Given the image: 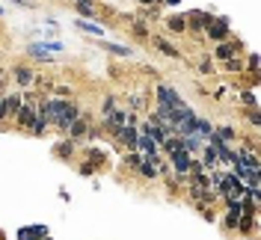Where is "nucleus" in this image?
Segmentation results:
<instances>
[{
    "instance_id": "nucleus-1",
    "label": "nucleus",
    "mask_w": 261,
    "mask_h": 240,
    "mask_svg": "<svg viewBox=\"0 0 261 240\" xmlns=\"http://www.w3.org/2000/svg\"><path fill=\"white\" fill-rule=\"evenodd\" d=\"M193 157H196V154H190V151H184V148L169 151V169H172L175 175H190V169H193Z\"/></svg>"
},
{
    "instance_id": "nucleus-2",
    "label": "nucleus",
    "mask_w": 261,
    "mask_h": 240,
    "mask_svg": "<svg viewBox=\"0 0 261 240\" xmlns=\"http://www.w3.org/2000/svg\"><path fill=\"white\" fill-rule=\"evenodd\" d=\"M229 27H232L229 18H211L208 27H205L202 33H205L211 42H226V39H229Z\"/></svg>"
},
{
    "instance_id": "nucleus-3",
    "label": "nucleus",
    "mask_w": 261,
    "mask_h": 240,
    "mask_svg": "<svg viewBox=\"0 0 261 240\" xmlns=\"http://www.w3.org/2000/svg\"><path fill=\"white\" fill-rule=\"evenodd\" d=\"M155 92H157V104H163V107H181V104H187V101H184L172 86H166V83H157Z\"/></svg>"
},
{
    "instance_id": "nucleus-4",
    "label": "nucleus",
    "mask_w": 261,
    "mask_h": 240,
    "mask_svg": "<svg viewBox=\"0 0 261 240\" xmlns=\"http://www.w3.org/2000/svg\"><path fill=\"white\" fill-rule=\"evenodd\" d=\"M214 15L211 12H202V9H190L187 15H184V21H187V27L193 30V33H202L205 27H208V21H211Z\"/></svg>"
},
{
    "instance_id": "nucleus-5",
    "label": "nucleus",
    "mask_w": 261,
    "mask_h": 240,
    "mask_svg": "<svg viewBox=\"0 0 261 240\" xmlns=\"http://www.w3.org/2000/svg\"><path fill=\"white\" fill-rule=\"evenodd\" d=\"M113 137H116V145H119V148H128V151L137 148V128H134V125H125V128L116 131Z\"/></svg>"
},
{
    "instance_id": "nucleus-6",
    "label": "nucleus",
    "mask_w": 261,
    "mask_h": 240,
    "mask_svg": "<svg viewBox=\"0 0 261 240\" xmlns=\"http://www.w3.org/2000/svg\"><path fill=\"white\" fill-rule=\"evenodd\" d=\"M134 151H140V154H146V157H160L157 154V143L149 137V134H143V131H137V148Z\"/></svg>"
},
{
    "instance_id": "nucleus-7",
    "label": "nucleus",
    "mask_w": 261,
    "mask_h": 240,
    "mask_svg": "<svg viewBox=\"0 0 261 240\" xmlns=\"http://www.w3.org/2000/svg\"><path fill=\"white\" fill-rule=\"evenodd\" d=\"M45 235H51L48 226H24V229H18V240H42Z\"/></svg>"
},
{
    "instance_id": "nucleus-8",
    "label": "nucleus",
    "mask_w": 261,
    "mask_h": 240,
    "mask_svg": "<svg viewBox=\"0 0 261 240\" xmlns=\"http://www.w3.org/2000/svg\"><path fill=\"white\" fill-rule=\"evenodd\" d=\"M152 45H155V48H157V50H160L163 56H172V59H178V56H181V50H178V48H175L172 42L160 39V36H155V39H152Z\"/></svg>"
},
{
    "instance_id": "nucleus-9",
    "label": "nucleus",
    "mask_w": 261,
    "mask_h": 240,
    "mask_svg": "<svg viewBox=\"0 0 261 240\" xmlns=\"http://www.w3.org/2000/svg\"><path fill=\"white\" fill-rule=\"evenodd\" d=\"M74 148H77L74 140H59V143L53 145V154L62 157V160H71V157H74Z\"/></svg>"
},
{
    "instance_id": "nucleus-10",
    "label": "nucleus",
    "mask_w": 261,
    "mask_h": 240,
    "mask_svg": "<svg viewBox=\"0 0 261 240\" xmlns=\"http://www.w3.org/2000/svg\"><path fill=\"white\" fill-rule=\"evenodd\" d=\"M199 151H202V166H205V172L220 166V163H217V151H214V145H211V143H205Z\"/></svg>"
},
{
    "instance_id": "nucleus-11",
    "label": "nucleus",
    "mask_w": 261,
    "mask_h": 240,
    "mask_svg": "<svg viewBox=\"0 0 261 240\" xmlns=\"http://www.w3.org/2000/svg\"><path fill=\"white\" fill-rule=\"evenodd\" d=\"M33 80H36V71L33 68H27V65H18L15 68V83L18 86H30Z\"/></svg>"
},
{
    "instance_id": "nucleus-12",
    "label": "nucleus",
    "mask_w": 261,
    "mask_h": 240,
    "mask_svg": "<svg viewBox=\"0 0 261 240\" xmlns=\"http://www.w3.org/2000/svg\"><path fill=\"white\" fill-rule=\"evenodd\" d=\"M74 27H77V30H83V33H92V36H98V39L104 36V27H101V24H92V21H86V18H77V21H74Z\"/></svg>"
},
{
    "instance_id": "nucleus-13",
    "label": "nucleus",
    "mask_w": 261,
    "mask_h": 240,
    "mask_svg": "<svg viewBox=\"0 0 261 240\" xmlns=\"http://www.w3.org/2000/svg\"><path fill=\"white\" fill-rule=\"evenodd\" d=\"M21 101H24V92H18V95H6V119H15Z\"/></svg>"
},
{
    "instance_id": "nucleus-14",
    "label": "nucleus",
    "mask_w": 261,
    "mask_h": 240,
    "mask_svg": "<svg viewBox=\"0 0 261 240\" xmlns=\"http://www.w3.org/2000/svg\"><path fill=\"white\" fill-rule=\"evenodd\" d=\"M86 131H89V122H86V119H83V116H80V119H77V122H74V125H71V128H68V131H65V134H71V140H74V143H77V140H80V137H83V134H86Z\"/></svg>"
},
{
    "instance_id": "nucleus-15",
    "label": "nucleus",
    "mask_w": 261,
    "mask_h": 240,
    "mask_svg": "<svg viewBox=\"0 0 261 240\" xmlns=\"http://www.w3.org/2000/svg\"><path fill=\"white\" fill-rule=\"evenodd\" d=\"M166 30H169V33H184V30H187L184 15H172V18H166Z\"/></svg>"
},
{
    "instance_id": "nucleus-16",
    "label": "nucleus",
    "mask_w": 261,
    "mask_h": 240,
    "mask_svg": "<svg viewBox=\"0 0 261 240\" xmlns=\"http://www.w3.org/2000/svg\"><path fill=\"white\" fill-rule=\"evenodd\" d=\"M74 6H77V12L86 18V15H98V6H95V0H74Z\"/></svg>"
},
{
    "instance_id": "nucleus-17",
    "label": "nucleus",
    "mask_w": 261,
    "mask_h": 240,
    "mask_svg": "<svg viewBox=\"0 0 261 240\" xmlns=\"http://www.w3.org/2000/svg\"><path fill=\"white\" fill-rule=\"evenodd\" d=\"M220 140H226V143H235L238 140V134H235V128H229V125H217V131H214Z\"/></svg>"
},
{
    "instance_id": "nucleus-18",
    "label": "nucleus",
    "mask_w": 261,
    "mask_h": 240,
    "mask_svg": "<svg viewBox=\"0 0 261 240\" xmlns=\"http://www.w3.org/2000/svg\"><path fill=\"white\" fill-rule=\"evenodd\" d=\"M241 101H244L247 107H259V92H256V89H250V92H241Z\"/></svg>"
},
{
    "instance_id": "nucleus-19",
    "label": "nucleus",
    "mask_w": 261,
    "mask_h": 240,
    "mask_svg": "<svg viewBox=\"0 0 261 240\" xmlns=\"http://www.w3.org/2000/svg\"><path fill=\"white\" fill-rule=\"evenodd\" d=\"M86 157H89V163H104V151L101 148H86Z\"/></svg>"
},
{
    "instance_id": "nucleus-20",
    "label": "nucleus",
    "mask_w": 261,
    "mask_h": 240,
    "mask_svg": "<svg viewBox=\"0 0 261 240\" xmlns=\"http://www.w3.org/2000/svg\"><path fill=\"white\" fill-rule=\"evenodd\" d=\"M101 48H107L110 53H122V56H131V53H134V50L125 48V45H101Z\"/></svg>"
},
{
    "instance_id": "nucleus-21",
    "label": "nucleus",
    "mask_w": 261,
    "mask_h": 240,
    "mask_svg": "<svg viewBox=\"0 0 261 240\" xmlns=\"http://www.w3.org/2000/svg\"><path fill=\"white\" fill-rule=\"evenodd\" d=\"M140 160H143V154H140V151H131V154L125 157V166H128V169H137Z\"/></svg>"
},
{
    "instance_id": "nucleus-22",
    "label": "nucleus",
    "mask_w": 261,
    "mask_h": 240,
    "mask_svg": "<svg viewBox=\"0 0 261 240\" xmlns=\"http://www.w3.org/2000/svg\"><path fill=\"white\" fill-rule=\"evenodd\" d=\"M226 68L229 71H244V59L241 56H232V59H226Z\"/></svg>"
},
{
    "instance_id": "nucleus-23",
    "label": "nucleus",
    "mask_w": 261,
    "mask_h": 240,
    "mask_svg": "<svg viewBox=\"0 0 261 240\" xmlns=\"http://www.w3.org/2000/svg\"><path fill=\"white\" fill-rule=\"evenodd\" d=\"M250 74L253 80H259V53H250Z\"/></svg>"
},
{
    "instance_id": "nucleus-24",
    "label": "nucleus",
    "mask_w": 261,
    "mask_h": 240,
    "mask_svg": "<svg viewBox=\"0 0 261 240\" xmlns=\"http://www.w3.org/2000/svg\"><path fill=\"white\" fill-rule=\"evenodd\" d=\"M77 172H80V175H92V172H95V163H89V160H83V163L77 166Z\"/></svg>"
},
{
    "instance_id": "nucleus-25",
    "label": "nucleus",
    "mask_w": 261,
    "mask_h": 240,
    "mask_svg": "<svg viewBox=\"0 0 261 240\" xmlns=\"http://www.w3.org/2000/svg\"><path fill=\"white\" fill-rule=\"evenodd\" d=\"M199 71H202V74H214V62H211V59H202Z\"/></svg>"
},
{
    "instance_id": "nucleus-26",
    "label": "nucleus",
    "mask_w": 261,
    "mask_h": 240,
    "mask_svg": "<svg viewBox=\"0 0 261 240\" xmlns=\"http://www.w3.org/2000/svg\"><path fill=\"white\" fill-rule=\"evenodd\" d=\"M116 107V95H107L104 98V107H101V113H107V110H113Z\"/></svg>"
},
{
    "instance_id": "nucleus-27",
    "label": "nucleus",
    "mask_w": 261,
    "mask_h": 240,
    "mask_svg": "<svg viewBox=\"0 0 261 240\" xmlns=\"http://www.w3.org/2000/svg\"><path fill=\"white\" fill-rule=\"evenodd\" d=\"M131 107H134V110H146V101H143L140 95H134V98H131Z\"/></svg>"
},
{
    "instance_id": "nucleus-28",
    "label": "nucleus",
    "mask_w": 261,
    "mask_h": 240,
    "mask_svg": "<svg viewBox=\"0 0 261 240\" xmlns=\"http://www.w3.org/2000/svg\"><path fill=\"white\" fill-rule=\"evenodd\" d=\"M250 122H253L256 128L261 125V116H259V110H256V107H250Z\"/></svg>"
},
{
    "instance_id": "nucleus-29",
    "label": "nucleus",
    "mask_w": 261,
    "mask_h": 240,
    "mask_svg": "<svg viewBox=\"0 0 261 240\" xmlns=\"http://www.w3.org/2000/svg\"><path fill=\"white\" fill-rule=\"evenodd\" d=\"M6 119V95H0V122Z\"/></svg>"
},
{
    "instance_id": "nucleus-30",
    "label": "nucleus",
    "mask_w": 261,
    "mask_h": 240,
    "mask_svg": "<svg viewBox=\"0 0 261 240\" xmlns=\"http://www.w3.org/2000/svg\"><path fill=\"white\" fill-rule=\"evenodd\" d=\"M140 3H143V6H157L160 0H140Z\"/></svg>"
},
{
    "instance_id": "nucleus-31",
    "label": "nucleus",
    "mask_w": 261,
    "mask_h": 240,
    "mask_svg": "<svg viewBox=\"0 0 261 240\" xmlns=\"http://www.w3.org/2000/svg\"><path fill=\"white\" fill-rule=\"evenodd\" d=\"M160 3H166V6H178L181 0H160Z\"/></svg>"
},
{
    "instance_id": "nucleus-32",
    "label": "nucleus",
    "mask_w": 261,
    "mask_h": 240,
    "mask_svg": "<svg viewBox=\"0 0 261 240\" xmlns=\"http://www.w3.org/2000/svg\"><path fill=\"white\" fill-rule=\"evenodd\" d=\"M42 240H51V238H48V235H45V238H42Z\"/></svg>"
}]
</instances>
